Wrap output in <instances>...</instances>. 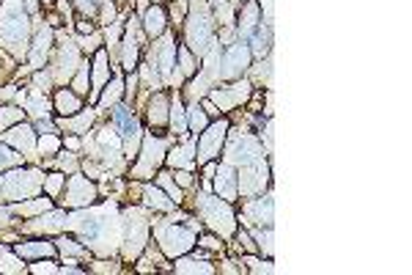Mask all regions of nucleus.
<instances>
[{
  "mask_svg": "<svg viewBox=\"0 0 412 275\" xmlns=\"http://www.w3.org/2000/svg\"><path fill=\"white\" fill-rule=\"evenodd\" d=\"M55 105H58V110L64 116H72V113H77V97L74 94H66V91H61L58 94V99H55Z\"/></svg>",
  "mask_w": 412,
  "mask_h": 275,
  "instance_id": "obj_1",
  "label": "nucleus"
},
{
  "mask_svg": "<svg viewBox=\"0 0 412 275\" xmlns=\"http://www.w3.org/2000/svg\"><path fill=\"white\" fill-rule=\"evenodd\" d=\"M162 22H165V14H162V9H151L146 14V30L151 36H157L160 30H162Z\"/></svg>",
  "mask_w": 412,
  "mask_h": 275,
  "instance_id": "obj_2",
  "label": "nucleus"
},
{
  "mask_svg": "<svg viewBox=\"0 0 412 275\" xmlns=\"http://www.w3.org/2000/svg\"><path fill=\"white\" fill-rule=\"evenodd\" d=\"M41 251L53 253V245H44V248H41V245H20V248H17V253H20V256H33V253H41Z\"/></svg>",
  "mask_w": 412,
  "mask_h": 275,
  "instance_id": "obj_3",
  "label": "nucleus"
},
{
  "mask_svg": "<svg viewBox=\"0 0 412 275\" xmlns=\"http://www.w3.org/2000/svg\"><path fill=\"white\" fill-rule=\"evenodd\" d=\"M85 77H88V69H83L77 77V83H74V88H77V94H85Z\"/></svg>",
  "mask_w": 412,
  "mask_h": 275,
  "instance_id": "obj_4",
  "label": "nucleus"
},
{
  "mask_svg": "<svg viewBox=\"0 0 412 275\" xmlns=\"http://www.w3.org/2000/svg\"><path fill=\"white\" fill-rule=\"evenodd\" d=\"M55 146H58V141H55V138H41V152H53Z\"/></svg>",
  "mask_w": 412,
  "mask_h": 275,
  "instance_id": "obj_5",
  "label": "nucleus"
},
{
  "mask_svg": "<svg viewBox=\"0 0 412 275\" xmlns=\"http://www.w3.org/2000/svg\"><path fill=\"white\" fill-rule=\"evenodd\" d=\"M49 270H55V267H53V264H44V261L33 267V272H49Z\"/></svg>",
  "mask_w": 412,
  "mask_h": 275,
  "instance_id": "obj_6",
  "label": "nucleus"
},
{
  "mask_svg": "<svg viewBox=\"0 0 412 275\" xmlns=\"http://www.w3.org/2000/svg\"><path fill=\"white\" fill-rule=\"evenodd\" d=\"M203 245H209V248H220V242H217V240H212V237H206V240H203Z\"/></svg>",
  "mask_w": 412,
  "mask_h": 275,
  "instance_id": "obj_7",
  "label": "nucleus"
}]
</instances>
